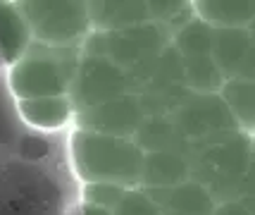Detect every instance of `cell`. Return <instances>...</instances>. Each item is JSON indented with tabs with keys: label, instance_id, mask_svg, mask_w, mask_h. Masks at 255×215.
<instances>
[{
	"label": "cell",
	"instance_id": "cell-1",
	"mask_svg": "<svg viewBox=\"0 0 255 215\" xmlns=\"http://www.w3.org/2000/svg\"><path fill=\"white\" fill-rule=\"evenodd\" d=\"M67 153L81 184H115L122 189L141 187L145 151L136 139L74 129L69 134Z\"/></svg>",
	"mask_w": 255,
	"mask_h": 215
},
{
	"label": "cell",
	"instance_id": "cell-2",
	"mask_svg": "<svg viewBox=\"0 0 255 215\" xmlns=\"http://www.w3.org/2000/svg\"><path fill=\"white\" fill-rule=\"evenodd\" d=\"M200 141L205 144L191 165V180L200 182L217 199V204L239 201L246 172L253 158L255 136L229 129L205 136Z\"/></svg>",
	"mask_w": 255,
	"mask_h": 215
},
{
	"label": "cell",
	"instance_id": "cell-3",
	"mask_svg": "<svg viewBox=\"0 0 255 215\" xmlns=\"http://www.w3.org/2000/svg\"><path fill=\"white\" fill-rule=\"evenodd\" d=\"M72 48V45H69ZM67 48L33 43L31 50L7 67V86L14 101L43 98V96H69L77 74L79 60H67Z\"/></svg>",
	"mask_w": 255,
	"mask_h": 215
},
{
	"label": "cell",
	"instance_id": "cell-4",
	"mask_svg": "<svg viewBox=\"0 0 255 215\" xmlns=\"http://www.w3.org/2000/svg\"><path fill=\"white\" fill-rule=\"evenodd\" d=\"M31 29L33 43L69 48L91 31L89 2L79 0H26L17 2Z\"/></svg>",
	"mask_w": 255,
	"mask_h": 215
},
{
	"label": "cell",
	"instance_id": "cell-5",
	"mask_svg": "<svg viewBox=\"0 0 255 215\" xmlns=\"http://www.w3.org/2000/svg\"><path fill=\"white\" fill-rule=\"evenodd\" d=\"M127 91V77L117 65H112L108 57L98 53H84L79 57L77 74L69 89V98L74 103V110H86L105 101L120 98Z\"/></svg>",
	"mask_w": 255,
	"mask_h": 215
},
{
	"label": "cell",
	"instance_id": "cell-6",
	"mask_svg": "<svg viewBox=\"0 0 255 215\" xmlns=\"http://www.w3.org/2000/svg\"><path fill=\"white\" fill-rule=\"evenodd\" d=\"M74 122L77 129L133 139V134L143 127V108L133 93H124L120 98L79 110L74 115Z\"/></svg>",
	"mask_w": 255,
	"mask_h": 215
},
{
	"label": "cell",
	"instance_id": "cell-7",
	"mask_svg": "<svg viewBox=\"0 0 255 215\" xmlns=\"http://www.w3.org/2000/svg\"><path fill=\"white\" fill-rule=\"evenodd\" d=\"M160 208V215H215L217 199L200 182L186 180L167 189H145Z\"/></svg>",
	"mask_w": 255,
	"mask_h": 215
},
{
	"label": "cell",
	"instance_id": "cell-8",
	"mask_svg": "<svg viewBox=\"0 0 255 215\" xmlns=\"http://www.w3.org/2000/svg\"><path fill=\"white\" fill-rule=\"evenodd\" d=\"M17 103V115L24 125L38 132H60L74 122V103L69 96H43V98H29Z\"/></svg>",
	"mask_w": 255,
	"mask_h": 215
},
{
	"label": "cell",
	"instance_id": "cell-9",
	"mask_svg": "<svg viewBox=\"0 0 255 215\" xmlns=\"http://www.w3.org/2000/svg\"><path fill=\"white\" fill-rule=\"evenodd\" d=\"M193 14L215 31L251 29L255 22V0H196Z\"/></svg>",
	"mask_w": 255,
	"mask_h": 215
},
{
	"label": "cell",
	"instance_id": "cell-10",
	"mask_svg": "<svg viewBox=\"0 0 255 215\" xmlns=\"http://www.w3.org/2000/svg\"><path fill=\"white\" fill-rule=\"evenodd\" d=\"M33 45L31 29L24 19L17 2H2L0 0V55L5 67L19 62Z\"/></svg>",
	"mask_w": 255,
	"mask_h": 215
},
{
	"label": "cell",
	"instance_id": "cell-11",
	"mask_svg": "<svg viewBox=\"0 0 255 215\" xmlns=\"http://www.w3.org/2000/svg\"><path fill=\"white\" fill-rule=\"evenodd\" d=\"M91 29L100 34L124 31L150 22L148 2H89Z\"/></svg>",
	"mask_w": 255,
	"mask_h": 215
},
{
	"label": "cell",
	"instance_id": "cell-12",
	"mask_svg": "<svg viewBox=\"0 0 255 215\" xmlns=\"http://www.w3.org/2000/svg\"><path fill=\"white\" fill-rule=\"evenodd\" d=\"M186 180H191V163L181 153L167 148L145 153L141 189H167Z\"/></svg>",
	"mask_w": 255,
	"mask_h": 215
},
{
	"label": "cell",
	"instance_id": "cell-13",
	"mask_svg": "<svg viewBox=\"0 0 255 215\" xmlns=\"http://www.w3.org/2000/svg\"><path fill=\"white\" fill-rule=\"evenodd\" d=\"M224 108L229 110L239 132L255 136V81L251 79H227L220 91Z\"/></svg>",
	"mask_w": 255,
	"mask_h": 215
},
{
	"label": "cell",
	"instance_id": "cell-14",
	"mask_svg": "<svg viewBox=\"0 0 255 215\" xmlns=\"http://www.w3.org/2000/svg\"><path fill=\"white\" fill-rule=\"evenodd\" d=\"M251 50V34L248 29H224L215 31V45H212V60L222 69L224 79L239 77V69L244 65L246 55Z\"/></svg>",
	"mask_w": 255,
	"mask_h": 215
},
{
	"label": "cell",
	"instance_id": "cell-15",
	"mask_svg": "<svg viewBox=\"0 0 255 215\" xmlns=\"http://www.w3.org/2000/svg\"><path fill=\"white\" fill-rule=\"evenodd\" d=\"M181 72H184V86L193 91L196 96H220L227 81L212 55L181 60Z\"/></svg>",
	"mask_w": 255,
	"mask_h": 215
},
{
	"label": "cell",
	"instance_id": "cell-16",
	"mask_svg": "<svg viewBox=\"0 0 255 215\" xmlns=\"http://www.w3.org/2000/svg\"><path fill=\"white\" fill-rule=\"evenodd\" d=\"M212 45H215V29L208 26L205 22H200L196 14L191 22H186L174 34V50L179 53L181 60L212 55Z\"/></svg>",
	"mask_w": 255,
	"mask_h": 215
},
{
	"label": "cell",
	"instance_id": "cell-17",
	"mask_svg": "<svg viewBox=\"0 0 255 215\" xmlns=\"http://www.w3.org/2000/svg\"><path fill=\"white\" fill-rule=\"evenodd\" d=\"M112 215H160V208L145 189L136 187L122 194L120 204L112 208Z\"/></svg>",
	"mask_w": 255,
	"mask_h": 215
},
{
	"label": "cell",
	"instance_id": "cell-18",
	"mask_svg": "<svg viewBox=\"0 0 255 215\" xmlns=\"http://www.w3.org/2000/svg\"><path fill=\"white\" fill-rule=\"evenodd\" d=\"M124 192L127 189L115 187V184H81V204L105 208V211L112 213V208L120 204Z\"/></svg>",
	"mask_w": 255,
	"mask_h": 215
},
{
	"label": "cell",
	"instance_id": "cell-19",
	"mask_svg": "<svg viewBox=\"0 0 255 215\" xmlns=\"http://www.w3.org/2000/svg\"><path fill=\"white\" fill-rule=\"evenodd\" d=\"M239 201L255 213V141H253V158H251V165H248V172H246V180H244V187H241Z\"/></svg>",
	"mask_w": 255,
	"mask_h": 215
},
{
	"label": "cell",
	"instance_id": "cell-20",
	"mask_svg": "<svg viewBox=\"0 0 255 215\" xmlns=\"http://www.w3.org/2000/svg\"><path fill=\"white\" fill-rule=\"evenodd\" d=\"M215 215H255L251 208H246L241 201H224L217 206Z\"/></svg>",
	"mask_w": 255,
	"mask_h": 215
},
{
	"label": "cell",
	"instance_id": "cell-21",
	"mask_svg": "<svg viewBox=\"0 0 255 215\" xmlns=\"http://www.w3.org/2000/svg\"><path fill=\"white\" fill-rule=\"evenodd\" d=\"M69 215H112L110 211H105V208H96V206H89V204H79L74 206Z\"/></svg>",
	"mask_w": 255,
	"mask_h": 215
},
{
	"label": "cell",
	"instance_id": "cell-22",
	"mask_svg": "<svg viewBox=\"0 0 255 215\" xmlns=\"http://www.w3.org/2000/svg\"><path fill=\"white\" fill-rule=\"evenodd\" d=\"M0 67H5V62H2V55H0Z\"/></svg>",
	"mask_w": 255,
	"mask_h": 215
}]
</instances>
